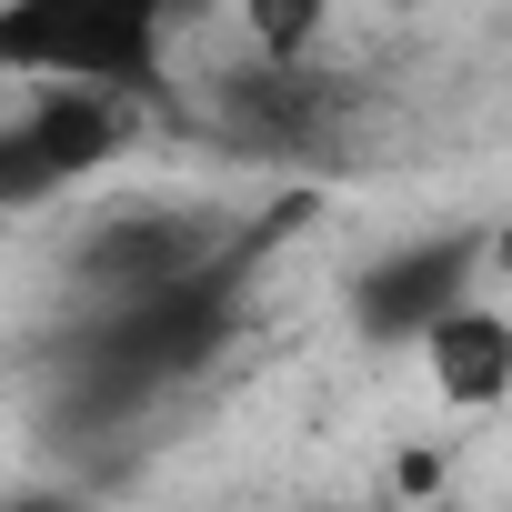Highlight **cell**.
<instances>
[{"instance_id": "cell-1", "label": "cell", "mask_w": 512, "mask_h": 512, "mask_svg": "<svg viewBox=\"0 0 512 512\" xmlns=\"http://www.w3.org/2000/svg\"><path fill=\"white\" fill-rule=\"evenodd\" d=\"M231 312H241L231 262L201 272V282L141 292V302H101L91 332H81V352H71V422H121V412L161 402L171 382H191L231 342Z\"/></svg>"}, {"instance_id": "cell-8", "label": "cell", "mask_w": 512, "mask_h": 512, "mask_svg": "<svg viewBox=\"0 0 512 512\" xmlns=\"http://www.w3.org/2000/svg\"><path fill=\"white\" fill-rule=\"evenodd\" d=\"M0 512H81V492H51V482H31V492H0Z\"/></svg>"}, {"instance_id": "cell-6", "label": "cell", "mask_w": 512, "mask_h": 512, "mask_svg": "<svg viewBox=\"0 0 512 512\" xmlns=\"http://www.w3.org/2000/svg\"><path fill=\"white\" fill-rule=\"evenodd\" d=\"M231 31L251 61H272V71H302L312 41L332 31V0H231Z\"/></svg>"}, {"instance_id": "cell-2", "label": "cell", "mask_w": 512, "mask_h": 512, "mask_svg": "<svg viewBox=\"0 0 512 512\" xmlns=\"http://www.w3.org/2000/svg\"><path fill=\"white\" fill-rule=\"evenodd\" d=\"M181 0H0V71L21 81H81V91H131L161 61Z\"/></svg>"}, {"instance_id": "cell-5", "label": "cell", "mask_w": 512, "mask_h": 512, "mask_svg": "<svg viewBox=\"0 0 512 512\" xmlns=\"http://www.w3.org/2000/svg\"><path fill=\"white\" fill-rule=\"evenodd\" d=\"M422 362H432V392L462 402V412H492L512 402V312L502 302H462L422 332Z\"/></svg>"}, {"instance_id": "cell-3", "label": "cell", "mask_w": 512, "mask_h": 512, "mask_svg": "<svg viewBox=\"0 0 512 512\" xmlns=\"http://www.w3.org/2000/svg\"><path fill=\"white\" fill-rule=\"evenodd\" d=\"M231 262V231L201 211V201H121L101 211L81 241H71V272L81 292L101 302H141V292H171V282H201Z\"/></svg>"}, {"instance_id": "cell-7", "label": "cell", "mask_w": 512, "mask_h": 512, "mask_svg": "<svg viewBox=\"0 0 512 512\" xmlns=\"http://www.w3.org/2000/svg\"><path fill=\"white\" fill-rule=\"evenodd\" d=\"M31 201H51V171L31 151V121L0 111V211H31Z\"/></svg>"}, {"instance_id": "cell-4", "label": "cell", "mask_w": 512, "mask_h": 512, "mask_svg": "<svg viewBox=\"0 0 512 512\" xmlns=\"http://www.w3.org/2000/svg\"><path fill=\"white\" fill-rule=\"evenodd\" d=\"M472 272H482V241H472V231L392 241L382 262L352 272V332H362V342H422L442 312L472 302Z\"/></svg>"}]
</instances>
